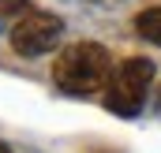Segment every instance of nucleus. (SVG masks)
<instances>
[{
	"label": "nucleus",
	"instance_id": "nucleus-1",
	"mask_svg": "<svg viewBox=\"0 0 161 153\" xmlns=\"http://www.w3.org/2000/svg\"><path fill=\"white\" fill-rule=\"evenodd\" d=\"M109 78H113V60H109V49L97 45V41L68 45L53 64V82L71 97L97 93L101 86H109Z\"/></svg>",
	"mask_w": 161,
	"mask_h": 153
},
{
	"label": "nucleus",
	"instance_id": "nucleus-2",
	"mask_svg": "<svg viewBox=\"0 0 161 153\" xmlns=\"http://www.w3.org/2000/svg\"><path fill=\"white\" fill-rule=\"evenodd\" d=\"M150 82H154V64L146 56H131L124 60L120 67L109 78V93H105V108L116 116H135L142 108L146 93H150Z\"/></svg>",
	"mask_w": 161,
	"mask_h": 153
},
{
	"label": "nucleus",
	"instance_id": "nucleus-3",
	"mask_svg": "<svg viewBox=\"0 0 161 153\" xmlns=\"http://www.w3.org/2000/svg\"><path fill=\"white\" fill-rule=\"evenodd\" d=\"M64 34V23L49 11H26L15 26H11V49L19 56H41L49 52Z\"/></svg>",
	"mask_w": 161,
	"mask_h": 153
},
{
	"label": "nucleus",
	"instance_id": "nucleus-4",
	"mask_svg": "<svg viewBox=\"0 0 161 153\" xmlns=\"http://www.w3.org/2000/svg\"><path fill=\"white\" fill-rule=\"evenodd\" d=\"M135 30H139L146 41L161 45V8H146V11H139V15H135Z\"/></svg>",
	"mask_w": 161,
	"mask_h": 153
},
{
	"label": "nucleus",
	"instance_id": "nucleus-5",
	"mask_svg": "<svg viewBox=\"0 0 161 153\" xmlns=\"http://www.w3.org/2000/svg\"><path fill=\"white\" fill-rule=\"evenodd\" d=\"M23 8H26V0H0V15H15Z\"/></svg>",
	"mask_w": 161,
	"mask_h": 153
},
{
	"label": "nucleus",
	"instance_id": "nucleus-6",
	"mask_svg": "<svg viewBox=\"0 0 161 153\" xmlns=\"http://www.w3.org/2000/svg\"><path fill=\"white\" fill-rule=\"evenodd\" d=\"M0 153H11V150H8V146H0Z\"/></svg>",
	"mask_w": 161,
	"mask_h": 153
}]
</instances>
